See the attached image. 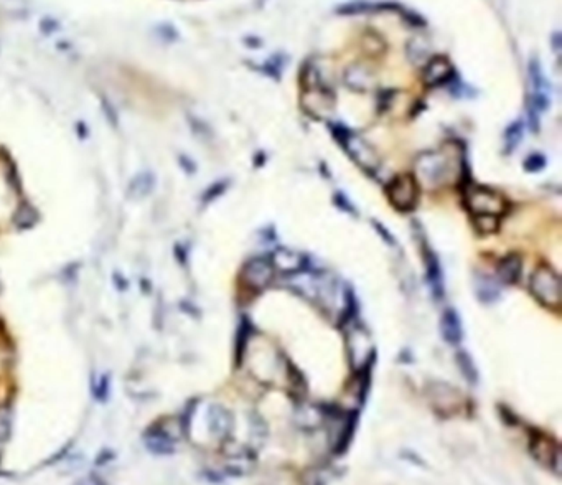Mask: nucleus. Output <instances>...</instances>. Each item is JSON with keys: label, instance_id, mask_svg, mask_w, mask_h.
<instances>
[{"label": "nucleus", "instance_id": "nucleus-1", "mask_svg": "<svg viewBox=\"0 0 562 485\" xmlns=\"http://www.w3.org/2000/svg\"><path fill=\"white\" fill-rule=\"evenodd\" d=\"M467 210L472 216L501 218L508 211V201L500 192L488 187L472 185L464 197Z\"/></svg>", "mask_w": 562, "mask_h": 485}, {"label": "nucleus", "instance_id": "nucleus-2", "mask_svg": "<svg viewBox=\"0 0 562 485\" xmlns=\"http://www.w3.org/2000/svg\"><path fill=\"white\" fill-rule=\"evenodd\" d=\"M529 291L541 305L554 310L561 309V277L553 267L544 264L536 267L529 279Z\"/></svg>", "mask_w": 562, "mask_h": 485}, {"label": "nucleus", "instance_id": "nucleus-3", "mask_svg": "<svg viewBox=\"0 0 562 485\" xmlns=\"http://www.w3.org/2000/svg\"><path fill=\"white\" fill-rule=\"evenodd\" d=\"M417 178L426 187L439 188L444 187L452 177V167L449 158L442 152H424L416 158Z\"/></svg>", "mask_w": 562, "mask_h": 485}, {"label": "nucleus", "instance_id": "nucleus-4", "mask_svg": "<svg viewBox=\"0 0 562 485\" xmlns=\"http://www.w3.org/2000/svg\"><path fill=\"white\" fill-rule=\"evenodd\" d=\"M333 134H335L341 146L345 147L348 156H350L358 165L365 168L366 172H373L380 167V158H377L375 148H373L366 141H363L360 136H356V134H353L351 131H348V129L341 126L333 127Z\"/></svg>", "mask_w": 562, "mask_h": 485}, {"label": "nucleus", "instance_id": "nucleus-5", "mask_svg": "<svg viewBox=\"0 0 562 485\" xmlns=\"http://www.w3.org/2000/svg\"><path fill=\"white\" fill-rule=\"evenodd\" d=\"M387 200L396 210L411 211L414 210L419 200V183L417 178L407 173H401L392 178L386 188Z\"/></svg>", "mask_w": 562, "mask_h": 485}, {"label": "nucleus", "instance_id": "nucleus-6", "mask_svg": "<svg viewBox=\"0 0 562 485\" xmlns=\"http://www.w3.org/2000/svg\"><path fill=\"white\" fill-rule=\"evenodd\" d=\"M274 272L276 269L269 257L256 256L242 267L241 279L250 291L261 292L271 286L272 279H274Z\"/></svg>", "mask_w": 562, "mask_h": 485}, {"label": "nucleus", "instance_id": "nucleus-7", "mask_svg": "<svg viewBox=\"0 0 562 485\" xmlns=\"http://www.w3.org/2000/svg\"><path fill=\"white\" fill-rule=\"evenodd\" d=\"M452 76H454V68L445 58L435 57L426 63L424 81L429 86H440V84L449 83Z\"/></svg>", "mask_w": 562, "mask_h": 485}, {"label": "nucleus", "instance_id": "nucleus-8", "mask_svg": "<svg viewBox=\"0 0 562 485\" xmlns=\"http://www.w3.org/2000/svg\"><path fill=\"white\" fill-rule=\"evenodd\" d=\"M521 271H523V259L516 252L501 257L496 264V274L503 284H516L521 277Z\"/></svg>", "mask_w": 562, "mask_h": 485}, {"label": "nucleus", "instance_id": "nucleus-9", "mask_svg": "<svg viewBox=\"0 0 562 485\" xmlns=\"http://www.w3.org/2000/svg\"><path fill=\"white\" fill-rule=\"evenodd\" d=\"M426 269H427V282H429V287L434 294L435 300H440L444 297V277H442V269H440V262L437 259V256L432 252L429 247L426 250Z\"/></svg>", "mask_w": 562, "mask_h": 485}, {"label": "nucleus", "instance_id": "nucleus-10", "mask_svg": "<svg viewBox=\"0 0 562 485\" xmlns=\"http://www.w3.org/2000/svg\"><path fill=\"white\" fill-rule=\"evenodd\" d=\"M146 445L153 454L167 455L175 450V439L162 428H152L146 433Z\"/></svg>", "mask_w": 562, "mask_h": 485}, {"label": "nucleus", "instance_id": "nucleus-11", "mask_svg": "<svg viewBox=\"0 0 562 485\" xmlns=\"http://www.w3.org/2000/svg\"><path fill=\"white\" fill-rule=\"evenodd\" d=\"M274 269H279L283 272H288V274H293V272H298L303 269V257L298 255L295 251L286 250V247H281L277 250L272 257H269Z\"/></svg>", "mask_w": 562, "mask_h": 485}, {"label": "nucleus", "instance_id": "nucleus-12", "mask_svg": "<svg viewBox=\"0 0 562 485\" xmlns=\"http://www.w3.org/2000/svg\"><path fill=\"white\" fill-rule=\"evenodd\" d=\"M440 330H442V337H444V339L452 345H457L462 340L464 330H462L460 317L454 309H452V307H447L444 314H442Z\"/></svg>", "mask_w": 562, "mask_h": 485}, {"label": "nucleus", "instance_id": "nucleus-13", "mask_svg": "<svg viewBox=\"0 0 562 485\" xmlns=\"http://www.w3.org/2000/svg\"><path fill=\"white\" fill-rule=\"evenodd\" d=\"M208 428L216 438H225L231 429V416L223 406H211L208 409Z\"/></svg>", "mask_w": 562, "mask_h": 485}, {"label": "nucleus", "instance_id": "nucleus-14", "mask_svg": "<svg viewBox=\"0 0 562 485\" xmlns=\"http://www.w3.org/2000/svg\"><path fill=\"white\" fill-rule=\"evenodd\" d=\"M345 81L355 91H368L373 86V83H375V76H373V73L366 66L355 64V66H350L346 69Z\"/></svg>", "mask_w": 562, "mask_h": 485}, {"label": "nucleus", "instance_id": "nucleus-15", "mask_svg": "<svg viewBox=\"0 0 562 485\" xmlns=\"http://www.w3.org/2000/svg\"><path fill=\"white\" fill-rule=\"evenodd\" d=\"M475 287L481 302H495L500 297V284L493 277H488L485 274L476 276Z\"/></svg>", "mask_w": 562, "mask_h": 485}, {"label": "nucleus", "instance_id": "nucleus-16", "mask_svg": "<svg viewBox=\"0 0 562 485\" xmlns=\"http://www.w3.org/2000/svg\"><path fill=\"white\" fill-rule=\"evenodd\" d=\"M152 188H153V177L151 173H141V175L134 178L129 190H131V197L142 198L148 195Z\"/></svg>", "mask_w": 562, "mask_h": 485}, {"label": "nucleus", "instance_id": "nucleus-17", "mask_svg": "<svg viewBox=\"0 0 562 485\" xmlns=\"http://www.w3.org/2000/svg\"><path fill=\"white\" fill-rule=\"evenodd\" d=\"M521 137H523V126H521V122H513L508 129H506L505 134L506 152H513L515 148L518 147Z\"/></svg>", "mask_w": 562, "mask_h": 485}, {"label": "nucleus", "instance_id": "nucleus-18", "mask_svg": "<svg viewBox=\"0 0 562 485\" xmlns=\"http://www.w3.org/2000/svg\"><path fill=\"white\" fill-rule=\"evenodd\" d=\"M409 58L414 63H427L429 62V48L427 45H421L419 42H412L409 45Z\"/></svg>", "mask_w": 562, "mask_h": 485}, {"label": "nucleus", "instance_id": "nucleus-19", "mask_svg": "<svg viewBox=\"0 0 562 485\" xmlns=\"http://www.w3.org/2000/svg\"><path fill=\"white\" fill-rule=\"evenodd\" d=\"M10 426H12V416L7 408L0 409V443H4L10 434Z\"/></svg>", "mask_w": 562, "mask_h": 485}, {"label": "nucleus", "instance_id": "nucleus-20", "mask_svg": "<svg viewBox=\"0 0 562 485\" xmlns=\"http://www.w3.org/2000/svg\"><path fill=\"white\" fill-rule=\"evenodd\" d=\"M459 365H460V368H462V373L465 375V378L469 380V381H476V371H475V368H474V365L470 363V358L469 356H467L465 353H460L459 355Z\"/></svg>", "mask_w": 562, "mask_h": 485}, {"label": "nucleus", "instance_id": "nucleus-21", "mask_svg": "<svg viewBox=\"0 0 562 485\" xmlns=\"http://www.w3.org/2000/svg\"><path fill=\"white\" fill-rule=\"evenodd\" d=\"M544 165H546V158L543 156H539V153H533V156H529L525 162V168L528 172H539L543 170Z\"/></svg>", "mask_w": 562, "mask_h": 485}]
</instances>
